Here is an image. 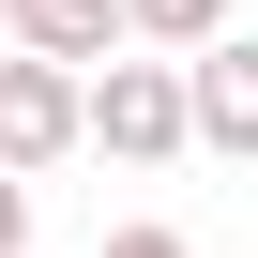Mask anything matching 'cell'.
<instances>
[{"label":"cell","mask_w":258,"mask_h":258,"mask_svg":"<svg viewBox=\"0 0 258 258\" xmlns=\"http://www.w3.org/2000/svg\"><path fill=\"white\" fill-rule=\"evenodd\" d=\"M0 16H16V46H46V61H106V46H137V31H121V0H0Z\"/></svg>","instance_id":"obj_4"},{"label":"cell","mask_w":258,"mask_h":258,"mask_svg":"<svg viewBox=\"0 0 258 258\" xmlns=\"http://www.w3.org/2000/svg\"><path fill=\"white\" fill-rule=\"evenodd\" d=\"M0 258H31V182L0 167Z\"/></svg>","instance_id":"obj_7"},{"label":"cell","mask_w":258,"mask_h":258,"mask_svg":"<svg viewBox=\"0 0 258 258\" xmlns=\"http://www.w3.org/2000/svg\"><path fill=\"white\" fill-rule=\"evenodd\" d=\"M91 258H198V243H182V228H106Z\"/></svg>","instance_id":"obj_6"},{"label":"cell","mask_w":258,"mask_h":258,"mask_svg":"<svg viewBox=\"0 0 258 258\" xmlns=\"http://www.w3.org/2000/svg\"><path fill=\"white\" fill-rule=\"evenodd\" d=\"M61 152H91L76 61H46V46H0V167H16V182H46Z\"/></svg>","instance_id":"obj_2"},{"label":"cell","mask_w":258,"mask_h":258,"mask_svg":"<svg viewBox=\"0 0 258 258\" xmlns=\"http://www.w3.org/2000/svg\"><path fill=\"white\" fill-rule=\"evenodd\" d=\"M76 106H91V152H106V167H182V152H198L167 46H106V61L76 76Z\"/></svg>","instance_id":"obj_1"},{"label":"cell","mask_w":258,"mask_h":258,"mask_svg":"<svg viewBox=\"0 0 258 258\" xmlns=\"http://www.w3.org/2000/svg\"><path fill=\"white\" fill-rule=\"evenodd\" d=\"M182 121H198V152L258 167V31H213V46H182Z\"/></svg>","instance_id":"obj_3"},{"label":"cell","mask_w":258,"mask_h":258,"mask_svg":"<svg viewBox=\"0 0 258 258\" xmlns=\"http://www.w3.org/2000/svg\"><path fill=\"white\" fill-rule=\"evenodd\" d=\"M121 31L182 61V46H213V31H228V0H121Z\"/></svg>","instance_id":"obj_5"}]
</instances>
